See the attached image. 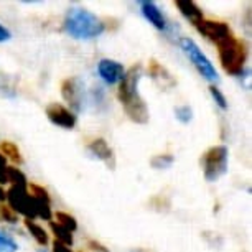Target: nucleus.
Segmentation results:
<instances>
[{
	"instance_id": "39448f33",
	"label": "nucleus",
	"mask_w": 252,
	"mask_h": 252,
	"mask_svg": "<svg viewBox=\"0 0 252 252\" xmlns=\"http://www.w3.org/2000/svg\"><path fill=\"white\" fill-rule=\"evenodd\" d=\"M180 46H182L185 55L188 56L189 61L193 63V66L196 68V71L203 76L204 79H208V81H218V79H220V76H218L215 66H213L211 61L206 58V55H203V51L199 50V46L194 43L191 38H188V36L180 38Z\"/></svg>"
},
{
	"instance_id": "20e7f679",
	"label": "nucleus",
	"mask_w": 252,
	"mask_h": 252,
	"mask_svg": "<svg viewBox=\"0 0 252 252\" xmlns=\"http://www.w3.org/2000/svg\"><path fill=\"white\" fill-rule=\"evenodd\" d=\"M227 158L229 152L224 145H215L208 149L201 157L203 173L208 182H218L227 172Z\"/></svg>"
},
{
	"instance_id": "423d86ee",
	"label": "nucleus",
	"mask_w": 252,
	"mask_h": 252,
	"mask_svg": "<svg viewBox=\"0 0 252 252\" xmlns=\"http://www.w3.org/2000/svg\"><path fill=\"white\" fill-rule=\"evenodd\" d=\"M7 201L8 206L13 211L18 213V215H23L27 220H35V218H38L36 199L28 193L27 188L12 185V188L7 191Z\"/></svg>"
},
{
	"instance_id": "9b49d317",
	"label": "nucleus",
	"mask_w": 252,
	"mask_h": 252,
	"mask_svg": "<svg viewBox=\"0 0 252 252\" xmlns=\"http://www.w3.org/2000/svg\"><path fill=\"white\" fill-rule=\"evenodd\" d=\"M88 150L91 152L96 158L102 160L104 163L107 165V168H111V170L116 168V157H114L112 149L104 139H94L93 142H89Z\"/></svg>"
},
{
	"instance_id": "1a4fd4ad",
	"label": "nucleus",
	"mask_w": 252,
	"mask_h": 252,
	"mask_svg": "<svg viewBox=\"0 0 252 252\" xmlns=\"http://www.w3.org/2000/svg\"><path fill=\"white\" fill-rule=\"evenodd\" d=\"M46 116L55 126H60L63 129H73L76 126V116L73 111L66 109L64 106H61L58 102H53L46 107Z\"/></svg>"
},
{
	"instance_id": "a878e982",
	"label": "nucleus",
	"mask_w": 252,
	"mask_h": 252,
	"mask_svg": "<svg viewBox=\"0 0 252 252\" xmlns=\"http://www.w3.org/2000/svg\"><path fill=\"white\" fill-rule=\"evenodd\" d=\"M209 93H211V96H213V99L216 101L218 106H220L221 109H224V111H226V109H227V101H226L224 94H222L216 86H209Z\"/></svg>"
},
{
	"instance_id": "f3484780",
	"label": "nucleus",
	"mask_w": 252,
	"mask_h": 252,
	"mask_svg": "<svg viewBox=\"0 0 252 252\" xmlns=\"http://www.w3.org/2000/svg\"><path fill=\"white\" fill-rule=\"evenodd\" d=\"M50 229L55 234L56 241H58V242H61V244H64V246H73L74 239H73V234H71V231L64 229V227L60 226L56 221H50Z\"/></svg>"
},
{
	"instance_id": "7ed1b4c3",
	"label": "nucleus",
	"mask_w": 252,
	"mask_h": 252,
	"mask_svg": "<svg viewBox=\"0 0 252 252\" xmlns=\"http://www.w3.org/2000/svg\"><path fill=\"white\" fill-rule=\"evenodd\" d=\"M216 45H218V53H220L222 69L227 74L232 76L242 74L247 61V48L244 41L234 36L232 33H229L224 40H221Z\"/></svg>"
},
{
	"instance_id": "412c9836",
	"label": "nucleus",
	"mask_w": 252,
	"mask_h": 252,
	"mask_svg": "<svg viewBox=\"0 0 252 252\" xmlns=\"http://www.w3.org/2000/svg\"><path fill=\"white\" fill-rule=\"evenodd\" d=\"M173 161H175L173 155L165 154V155H155L154 158L150 160V165L157 170H165V168H168V166H172Z\"/></svg>"
},
{
	"instance_id": "ddd939ff",
	"label": "nucleus",
	"mask_w": 252,
	"mask_h": 252,
	"mask_svg": "<svg viewBox=\"0 0 252 252\" xmlns=\"http://www.w3.org/2000/svg\"><path fill=\"white\" fill-rule=\"evenodd\" d=\"M140 10H142V15L147 18V22H150L157 30H165L166 28V20L163 17V13L160 12V8L155 5L154 2H140Z\"/></svg>"
},
{
	"instance_id": "7c9ffc66",
	"label": "nucleus",
	"mask_w": 252,
	"mask_h": 252,
	"mask_svg": "<svg viewBox=\"0 0 252 252\" xmlns=\"http://www.w3.org/2000/svg\"><path fill=\"white\" fill-rule=\"evenodd\" d=\"M5 199H7V193H5V189L0 187V201H5Z\"/></svg>"
},
{
	"instance_id": "aec40b11",
	"label": "nucleus",
	"mask_w": 252,
	"mask_h": 252,
	"mask_svg": "<svg viewBox=\"0 0 252 252\" xmlns=\"http://www.w3.org/2000/svg\"><path fill=\"white\" fill-rule=\"evenodd\" d=\"M56 222H58L60 226H63L64 229H68V231H76L78 229V221L74 220V216H71L68 215V213H64V211H56Z\"/></svg>"
},
{
	"instance_id": "9d476101",
	"label": "nucleus",
	"mask_w": 252,
	"mask_h": 252,
	"mask_svg": "<svg viewBox=\"0 0 252 252\" xmlns=\"http://www.w3.org/2000/svg\"><path fill=\"white\" fill-rule=\"evenodd\" d=\"M97 73L107 84H116L122 81L126 69H124V66L119 61L104 58L97 63Z\"/></svg>"
},
{
	"instance_id": "b1692460",
	"label": "nucleus",
	"mask_w": 252,
	"mask_h": 252,
	"mask_svg": "<svg viewBox=\"0 0 252 252\" xmlns=\"http://www.w3.org/2000/svg\"><path fill=\"white\" fill-rule=\"evenodd\" d=\"M17 251H18L17 242L7 234L0 232V252H17Z\"/></svg>"
},
{
	"instance_id": "4468645a",
	"label": "nucleus",
	"mask_w": 252,
	"mask_h": 252,
	"mask_svg": "<svg viewBox=\"0 0 252 252\" xmlns=\"http://www.w3.org/2000/svg\"><path fill=\"white\" fill-rule=\"evenodd\" d=\"M175 5H177L180 13H182L188 22H191L193 25H196L198 22H201L204 18L203 10L194 2H189V0H178V2H175Z\"/></svg>"
},
{
	"instance_id": "6ab92c4d",
	"label": "nucleus",
	"mask_w": 252,
	"mask_h": 252,
	"mask_svg": "<svg viewBox=\"0 0 252 252\" xmlns=\"http://www.w3.org/2000/svg\"><path fill=\"white\" fill-rule=\"evenodd\" d=\"M7 182L15 185V187L27 188V177L17 168V166H8L7 168Z\"/></svg>"
},
{
	"instance_id": "5701e85b",
	"label": "nucleus",
	"mask_w": 252,
	"mask_h": 252,
	"mask_svg": "<svg viewBox=\"0 0 252 252\" xmlns=\"http://www.w3.org/2000/svg\"><path fill=\"white\" fill-rule=\"evenodd\" d=\"M175 117H177L180 122L188 124V122L193 119V109L189 107V106H187V104H183V106L175 107Z\"/></svg>"
},
{
	"instance_id": "4be33fe9",
	"label": "nucleus",
	"mask_w": 252,
	"mask_h": 252,
	"mask_svg": "<svg viewBox=\"0 0 252 252\" xmlns=\"http://www.w3.org/2000/svg\"><path fill=\"white\" fill-rule=\"evenodd\" d=\"M0 221L8 222V224H15V222H18V215L8 204H2L0 206Z\"/></svg>"
},
{
	"instance_id": "2f4dec72",
	"label": "nucleus",
	"mask_w": 252,
	"mask_h": 252,
	"mask_svg": "<svg viewBox=\"0 0 252 252\" xmlns=\"http://www.w3.org/2000/svg\"><path fill=\"white\" fill-rule=\"evenodd\" d=\"M129 252H152L149 249H142V247H135V249H130Z\"/></svg>"
},
{
	"instance_id": "6e6552de",
	"label": "nucleus",
	"mask_w": 252,
	"mask_h": 252,
	"mask_svg": "<svg viewBox=\"0 0 252 252\" xmlns=\"http://www.w3.org/2000/svg\"><path fill=\"white\" fill-rule=\"evenodd\" d=\"M194 27H196V30L201 33L204 38L215 41V43H220L221 40H224V38L229 35V33H232L227 23L218 22V20H206V18L198 22Z\"/></svg>"
},
{
	"instance_id": "f03ea898",
	"label": "nucleus",
	"mask_w": 252,
	"mask_h": 252,
	"mask_svg": "<svg viewBox=\"0 0 252 252\" xmlns=\"http://www.w3.org/2000/svg\"><path fill=\"white\" fill-rule=\"evenodd\" d=\"M64 30L78 40H93L104 32V23L86 8L71 7L64 17Z\"/></svg>"
},
{
	"instance_id": "dca6fc26",
	"label": "nucleus",
	"mask_w": 252,
	"mask_h": 252,
	"mask_svg": "<svg viewBox=\"0 0 252 252\" xmlns=\"http://www.w3.org/2000/svg\"><path fill=\"white\" fill-rule=\"evenodd\" d=\"M25 227L28 229V232L33 236V239H35L40 246H46L48 244V234H46V231L41 227L40 224H36V222H33L32 220H25Z\"/></svg>"
},
{
	"instance_id": "f8f14e48",
	"label": "nucleus",
	"mask_w": 252,
	"mask_h": 252,
	"mask_svg": "<svg viewBox=\"0 0 252 252\" xmlns=\"http://www.w3.org/2000/svg\"><path fill=\"white\" fill-rule=\"evenodd\" d=\"M149 74L152 76V79L158 84L160 88L163 89H170L177 86V81L172 74L168 73V69L165 66H161L157 60H150L149 63Z\"/></svg>"
},
{
	"instance_id": "0eeeda50",
	"label": "nucleus",
	"mask_w": 252,
	"mask_h": 252,
	"mask_svg": "<svg viewBox=\"0 0 252 252\" xmlns=\"http://www.w3.org/2000/svg\"><path fill=\"white\" fill-rule=\"evenodd\" d=\"M61 96L69 104L74 112H83L84 109V83L79 78H68L61 84Z\"/></svg>"
},
{
	"instance_id": "cd10ccee",
	"label": "nucleus",
	"mask_w": 252,
	"mask_h": 252,
	"mask_svg": "<svg viewBox=\"0 0 252 252\" xmlns=\"http://www.w3.org/2000/svg\"><path fill=\"white\" fill-rule=\"evenodd\" d=\"M12 38V33L7 30L5 27L0 23V43H3V41H8Z\"/></svg>"
},
{
	"instance_id": "bb28decb",
	"label": "nucleus",
	"mask_w": 252,
	"mask_h": 252,
	"mask_svg": "<svg viewBox=\"0 0 252 252\" xmlns=\"http://www.w3.org/2000/svg\"><path fill=\"white\" fill-rule=\"evenodd\" d=\"M7 158L0 154V183H8L7 182Z\"/></svg>"
},
{
	"instance_id": "a211bd4d",
	"label": "nucleus",
	"mask_w": 252,
	"mask_h": 252,
	"mask_svg": "<svg viewBox=\"0 0 252 252\" xmlns=\"http://www.w3.org/2000/svg\"><path fill=\"white\" fill-rule=\"evenodd\" d=\"M0 150H2L0 154L5 157V158H10L12 161H15V163H18V165L23 161L18 147L15 144H12V142H2V144H0Z\"/></svg>"
},
{
	"instance_id": "c756f323",
	"label": "nucleus",
	"mask_w": 252,
	"mask_h": 252,
	"mask_svg": "<svg viewBox=\"0 0 252 252\" xmlns=\"http://www.w3.org/2000/svg\"><path fill=\"white\" fill-rule=\"evenodd\" d=\"M53 252H73L69 249L68 246H64V244H61V242H58V241H53Z\"/></svg>"
},
{
	"instance_id": "473e14b6",
	"label": "nucleus",
	"mask_w": 252,
	"mask_h": 252,
	"mask_svg": "<svg viewBox=\"0 0 252 252\" xmlns=\"http://www.w3.org/2000/svg\"><path fill=\"white\" fill-rule=\"evenodd\" d=\"M38 252H46L45 249H40V251H38Z\"/></svg>"
},
{
	"instance_id": "c85d7f7f",
	"label": "nucleus",
	"mask_w": 252,
	"mask_h": 252,
	"mask_svg": "<svg viewBox=\"0 0 252 252\" xmlns=\"http://www.w3.org/2000/svg\"><path fill=\"white\" fill-rule=\"evenodd\" d=\"M89 247H91L93 251H96V252H109L107 247H104L101 242H97V241H89Z\"/></svg>"
},
{
	"instance_id": "2eb2a0df",
	"label": "nucleus",
	"mask_w": 252,
	"mask_h": 252,
	"mask_svg": "<svg viewBox=\"0 0 252 252\" xmlns=\"http://www.w3.org/2000/svg\"><path fill=\"white\" fill-rule=\"evenodd\" d=\"M17 94H18L17 79L8 74L0 73V96L7 97V99H13Z\"/></svg>"
},
{
	"instance_id": "f257e3e1",
	"label": "nucleus",
	"mask_w": 252,
	"mask_h": 252,
	"mask_svg": "<svg viewBox=\"0 0 252 252\" xmlns=\"http://www.w3.org/2000/svg\"><path fill=\"white\" fill-rule=\"evenodd\" d=\"M142 78V64L137 63L130 69L126 71L124 78L119 84L117 97L121 101L124 111L129 119L135 124H147L150 119L149 107L139 94V81Z\"/></svg>"
},
{
	"instance_id": "393cba45",
	"label": "nucleus",
	"mask_w": 252,
	"mask_h": 252,
	"mask_svg": "<svg viewBox=\"0 0 252 252\" xmlns=\"http://www.w3.org/2000/svg\"><path fill=\"white\" fill-rule=\"evenodd\" d=\"M30 189H32V196H33V198H36V199H40V201H45V203H50V204H51L50 194H48V191H46V189H45L43 187L32 183V185H30Z\"/></svg>"
}]
</instances>
